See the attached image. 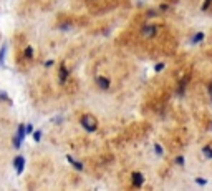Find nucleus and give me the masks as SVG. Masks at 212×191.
<instances>
[{
  "mask_svg": "<svg viewBox=\"0 0 212 191\" xmlns=\"http://www.w3.org/2000/svg\"><path fill=\"white\" fill-rule=\"evenodd\" d=\"M196 183H197V185H200V186H204V185H207V179H202V178H196Z\"/></svg>",
  "mask_w": 212,
  "mask_h": 191,
  "instance_id": "15",
  "label": "nucleus"
},
{
  "mask_svg": "<svg viewBox=\"0 0 212 191\" xmlns=\"http://www.w3.org/2000/svg\"><path fill=\"white\" fill-rule=\"evenodd\" d=\"M209 95H210V100H212V83L209 85Z\"/></svg>",
  "mask_w": 212,
  "mask_h": 191,
  "instance_id": "22",
  "label": "nucleus"
},
{
  "mask_svg": "<svg viewBox=\"0 0 212 191\" xmlns=\"http://www.w3.org/2000/svg\"><path fill=\"white\" fill-rule=\"evenodd\" d=\"M68 75H70V72H68V68L65 67V63H61L60 65V73H58V78H60V83H65L66 82V78H68Z\"/></svg>",
  "mask_w": 212,
  "mask_h": 191,
  "instance_id": "4",
  "label": "nucleus"
},
{
  "mask_svg": "<svg viewBox=\"0 0 212 191\" xmlns=\"http://www.w3.org/2000/svg\"><path fill=\"white\" fill-rule=\"evenodd\" d=\"M154 151H156V155H159V156H161V155H162V146H161L159 143H156V145H154Z\"/></svg>",
  "mask_w": 212,
  "mask_h": 191,
  "instance_id": "13",
  "label": "nucleus"
},
{
  "mask_svg": "<svg viewBox=\"0 0 212 191\" xmlns=\"http://www.w3.org/2000/svg\"><path fill=\"white\" fill-rule=\"evenodd\" d=\"M210 2L212 0H206V2H204V5H202V10H207L210 7Z\"/></svg>",
  "mask_w": 212,
  "mask_h": 191,
  "instance_id": "18",
  "label": "nucleus"
},
{
  "mask_svg": "<svg viewBox=\"0 0 212 191\" xmlns=\"http://www.w3.org/2000/svg\"><path fill=\"white\" fill-rule=\"evenodd\" d=\"M186 85H187V78H184V80H182L181 83H179V88H177V95H179V97H182V95H184Z\"/></svg>",
  "mask_w": 212,
  "mask_h": 191,
  "instance_id": "9",
  "label": "nucleus"
},
{
  "mask_svg": "<svg viewBox=\"0 0 212 191\" xmlns=\"http://www.w3.org/2000/svg\"><path fill=\"white\" fill-rule=\"evenodd\" d=\"M202 153L206 158H209V160H212V148L210 146H204L202 148Z\"/></svg>",
  "mask_w": 212,
  "mask_h": 191,
  "instance_id": "10",
  "label": "nucleus"
},
{
  "mask_svg": "<svg viewBox=\"0 0 212 191\" xmlns=\"http://www.w3.org/2000/svg\"><path fill=\"white\" fill-rule=\"evenodd\" d=\"M33 140H35V141H40V140H41V131H40V130L33 131Z\"/></svg>",
  "mask_w": 212,
  "mask_h": 191,
  "instance_id": "14",
  "label": "nucleus"
},
{
  "mask_svg": "<svg viewBox=\"0 0 212 191\" xmlns=\"http://www.w3.org/2000/svg\"><path fill=\"white\" fill-rule=\"evenodd\" d=\"M162 68H164V63H157V65L154 67V70H156V72H161Z\"/></svg>",
  "mask_w": 212,
  "mask_h": 191,
  "instance_id": "19",
  "label": "nucleus"
},
{
  "mask_svg": "<svg viewBox=\"0 0 212 191\" xmlns=\"http://www.w3.org/2000/svg\"><path fill=\"white\" fill-rule=\"evenodd\" d=\"M25 58H28V60L33 58V48H31V47H27L25 48Z\"/></svg>",
  "mask_w": 212,
  "mask_h": 191,
  "instance_id": "12",
  "label": "nucleus"
},
{
  "mask_svg": "<svg viewBox=\"0 0 212 191\" xmlns=\"http://www.w3.org/2000/svg\"><path fill=\"white\" fill-rule=\"evenodd\" d=\"M53 65V60H48V62H45V67H51Z\"/></svg>",
  "mask_w": 212,
  "mask_h": 191,
  "instance_id": "21",
  "label": "nucleus"
},
{
  "mask_svg": "<svg viewBox=\"0 0 212 191\" xmlns=\"http://www.w3.org/2000/svg\"><path fill=\"white\" fill-rule=\"evenodd\" d=\"M0 100L2 101H5V100H8V95L5 93V91H0Z\"/></svg>",
  "mask_w": 212,
  "mask_h": 191,
  "instance_id": "17",
  "label": "nucleus"
},
{
  "mask_svg": "<svg viewBox=\"0 0 212 191\" xmlns=\"http://www.w3.org/2000/svg\"><path fill=\"white\" fill-rule=\"evenodd\" d=\"M96 83L100 85V88H103V90H108L109 88V80L106 78V77H96Z\"/></svg>",
  "mask_w": 212,
  "mask_h": 191,
  "instance_id": "6",
  "label": "nucleus"
},
{
  "mask_svg": "<svg viewBox=\"0 0 212 191\" xmlns=\"http://www.w3.org/2000/svg\"><path fill=\"white\" fill-rule=\"evenodd\" d=\"M66 160H68V161H70V163H71V165H73V168H76V169H80V171H81V169H83V165H81V163H80V161H75V160H73V158H71V156H70V155H68V156H66Z\"/></svg>",
  "mask_w": 212,
  "mask_h": 191,
  "instance_id": "8",
  "label": "nucleus"
},
{
  "mask_svg": "<svg viewBox=\"0 0 212 191\" xmlns=\"http://www.w3.org/2000/svg\"><path fill=\"white\" fill-rule=\"evenodd\" d=\"M202 40H204V32H197V33H194V37L190 38V43L196 45V43H200Z\"/></svg>",
  "mask_w": 212,
  "mask_h": 191,
  "instance_id": "7",
  "label": "nucleus"
},
{
  "mask_svg": "<svg viewBox=\"0 0 212 191\" xmlns=\"http://www.w3.org/2000/svg\"><path fill=\"white\" fill-rule=\"evenodd\" d=\"M25 130H27V133H33V126L28 123V125H25Z\"/></svg>",
  "mask_w": 212,
  "mask_h": 191,
  "instance_id": "20",
  "label": "nucleus"
},
{
  "mask_svg": "<svg viewBox=\"0 0 212 191\" xmlns=\"http://www.w3.org/2000/svg\"><path fill=\"white\" fill-rule=\"evenodd\" d=\"M131 179H133V185L136 186V188H139V186H143V183H144V176L141 175L139 171H134L133 175H131Z\"/></svg>",
  "mask_w": 212,
  "mask_h": 191,
  "instance_id": "3",
  "label": "nucleus"
},
{
  "mask_svg": "<svg viewBox=\"0 0 212 191\" xmlns=\"http://www.w3.org/2000/svg\"><path fill=\"white\" fill-rule=\"evenodd\" d=\"M156 32H157V27L156 25H146L143 28V35L144 37H154L156 35Z\"/></svg>",
  "mask_w": 212,
  "mask_h": 191,
  "instance_id": "5",
  "label": "nucleus"
},
{
  "mask_svg": "<svg viewBox=\"0 0 212 191\" xmlns=\"http://www.w3.org/2000/svg\"><path fill=\"white\" fill-rule=\"evenodd\" d=\"M176 163H177L179 166H182V165H184V156H177V158H176Z\"/></svg>",
  "mask_w": 212,
  "mask_h": 191,
  "instance_id": "16",
  "label": "nucleus"
},
{
  "mask_svg": "<svg viewBox=\"0 0 212 191\" xmlns=\"http://www.w3.org/2000/svg\"><path fill=\"white\" fill-rule=\"evenodd\" d=\"M5 52H7V45H2V48H0V65L5 60Z\"/></svg>",
  "mask_w": 212,
  "mask_h": 191,
  "instance_id": "11",
  "label": "nucleus"
},
{
  "mask_svg": "<svg viewBox=\"0 0 212 191\" xmlns=\"http://www.w3.org/2000/svg\"><path fill=\"white\" fill-rule=\"evenodd\" d=\"M80 125L83 126L86 131H90V133H93V131H96V128H98V120L94 118L93 115H83L80 118Z\"/></svg>",
  "mask_w": 212,
  "mask_h": 191,
  "instance_id": "1",
  "label": "nucleus"
},
{
  "mask_svg": "<svg viewBox=\"0 0 212 191\" xmlns=\"http://www.w3.org/2000/svg\"><path fill=\"white\" fill-rule=\"evenodd\" d=\"M13 166H15L17 175H22V173H23V168H25V158H23L22 155L15 156V160H13Z\"/></svg>",
  "mask_w": 212,
  "mask_h": 191,
  "instance_id": "2",
  "label": "nucleus"
}]
</instances>
